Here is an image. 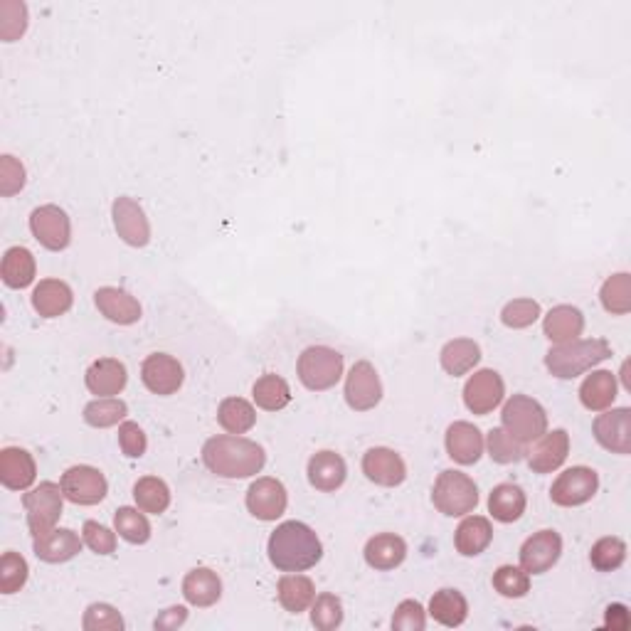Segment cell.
Segmentation results:
<instances>
[{
	"label": "cell",
	"instance_id": "obj_1",
	"mask_svg": "<svg viewBox=\"0 0 631 631\" xmlns=\"http://www.w3.org/2000/svg\"><path fill=\"white\" fill-rule=\"evenodd\" d=\"M203 461L212 474L222 479H249L267 464V454L252 439L240 434H220L205 442Z\"/></svg>",
	"mask_w": 631,
	"mask_h": 631
},
{
	"label": "cell",
	"instance_id": "obj_2",
	"mask_svg": "<svg viewBox=\"0 0 631 631\" xmlns=\"http://www.w3.org/2000/svg\"><path fill=\"white\" fill-rule=\"evenodd\" d=\"M267 553L281 572H304L323 558V545L306 523L286 521L269 535Z\"/></svg>",
	"mask_w": 631,
	"mask_h": 631
},
{
	"label": "cell",
	"instance_id": "obj_3",
	"mask_svg": "<svg viewBox=\"0 0 631 631\" xmlns=\"http://www.w3.org/2000/svg\"><path fill=\"white\" fill-rule=\"evenodd\" d=\"M612 358V346L604 338H590V341H570L550 348L545 355V365L550 373L560 380H572L577 375L587 373L590 368Z\"/></svg>",
	"mask_w": 631,
	"mask_h": 631
},
{
	"label": "cell",
	"instance_id": "obj_4",
	"mask_svg": "<svg viewBox=\"0 0 631 631\" xmlns=\"http://www.w3.org/2000/svg\"><path fill=\"white\" fill-rule=\"evenodd\" d=\"M503 429L521 444H530L548 432V415L543 405L528 395H513L503 405Z\"/></svg>",
	"mask_w": 631,
	"mask_h": 631
},
{
	"label": "cell",
	"instance_id": "obj_5",
	"mask_svg": "<svg viewBox=\"0 0 631 631\" xmlns=\"http://www.w3.org/2000/svg\"><path fill=\"white\" fill-rule=\"evenodd\" d=\"M432 501L444 516H469L479 503V489H476L474 479L461 471H442L434 484Z\"/></svg>",
	"mask_w": 631,
	"mask_h": 631
},
{
	"label": "cell",
	"instance_id": "obj_6",
	"mask_svg": "<svg viewBox=\"0 0 631 631\" xmlns=\"http://www.w3.org/2000/svg\"><path fill=\"white\" fill-rule=\"evenodd\" d=\"M343 375V355L326 346H311L299 358V380L309 390H331Z\"/></svg>",
	"mask_w": 631,
	"mask_h": 631
},
{
	"label": "cell",
	"instance_id": "obj_7",
	"mask_svg": "<svg viewBox=\"0 0 631 631\" xmlns=\"http://www.w3.org/2000/svg\"><path fill=\"white\" fill-rule=\"evenodd\" d=\"M62 486L52 484V481H45L37 489L28 491L23 496V506L25 513H28V526L30 533L35 535H45L50 533L52 528L57 526L62 516Z\"/></svg>",
	"mask_w": 631,
	"mask_h": 631
},
{
	"label": "cell",
	"instance_id": "obj_8",
	"mask_svg": "<svg viewBox=\"0 0 631 631\" xmlns=\"http://www.w3.org/2000/svg\"><path fill=\"white\" fill-rule=\"evenodd\" d=\"M30 230H33L35 240L45 249H52V252H62V249L70 247V217H67L65 210L57 208V205H42V208L33 210V215H30Z\"/></svg>",
	"mask_w": 631,
	"mask_h": 631
},
{
	"label": "cell",
	"instance_id": "obj_9",
	"mask_svg": "<svg viewBox=\"0 0 631 631\" xmlns=\"http://www.w3.org/2000/svg\"><path fill=\"white\" fill-rule=\"evenodd\" d=\"M599 489V476L597 471L587 469V466H572V469L562 471L555 479L553 489H550V498L553 503H558L562 508L582 506V503L590 501Z\"/></svg>",
	"mask_w": 631,
	"mask_h": 631
},
{
	"label": "cell",
	"instance_id": "obj_10",
	"mask_svg": "<svg viewBox=\"0 0 631 631\" xmlns=\"http://www.w3.org/2000/svg\"><path fill=\"white\" fill-rule=\"evenodd\" d=\"M60 486L67 501L77 503V506H94V503L104 501L106 491H109L104 474L94 466H72L62 474Z\"/></svg>",
	"mask_w": 631,
	"mask_h": 631
},
{
	"label": "cell",
	"instance_id": "obj_11",
	"mask_svg": "<svg viewBox=\"0 0 631 631\" xmlns=\"http://www.w3.org/2000/svg\"><path fill=\"white\" fill-rule=\"evenodd\" d=\"M380 400H383V383L378 378V370L368 360H360L353 365L346 380V402L355 412H368Z\"/></svg>",
	"mask_w": 631,
	"mask_h": 631
},
{
	"label": "cell",
	"instance_id": "obj_12",
	"mask_svg": "<svg viewBox=\"0 0 631 631\" xmlns=\"http://www.w3.org/2000/svg\"><path fill=\"white\" fill-rule=\"evenodd\" d=\"M506 385L496 370H479L464 385V405L474 415H489L503 402Z\"/></svg>",
	"mask_w": 631,
	"mask_h": 631
},
{
	"label": "cell",
	"instance_id": "obj_13",
	"mask_svg": "<svg viewBox=\"0 0 631 631\" xmlns=\"http://www.w3.org/2000/svg\"><path fill=\"white\" fill-rule=\"evenodd\" d=\"M183 378V365L168 353L148 355L141 365V380L153 395H173V392H178L180 385H183Z\"/></svg>",
	"mask_w": 631,
	"mask_h": 631
},
{
	"label": "cell",
	"instance_id": "obj_14",
	"mask_svg": "<svg viewBox=\"0 0 631 631\" xmlns=\"http://www.w3.org/2000/svg\"><path fill=\"white\" fill-rule=\"evenodd\" d=\"M111 217L121 240L131 247H146L151 242V225L146 212L136 200L116 198L111 205Z\"/></svg>",
	"mask_w": 631,
	"mask_h": 631
},
{
	"label": "cell",
	"instance_id": "obj_15",
	"mask_svg": "<svg viewBox=\"0 0 631 631\" xmlns=\"http://www.w3.org/2000/svg\"><path fill=\"white\" fill-rule=\"evenodd\" d=\"M286 503H289V496H286L284 484L269 479V476L254 481L247 491V508L259 521H277L286 511Z\"/></svg>",
	"mask_w": 631,
	"mask_h": 631
},
{
	"label": "cell",
	"instance_id": "obj_16",
	"mask_svg": "<svg viewBox=\"0 0 631 631\" xmlns=\"http://www.w3.org/2000/svg\"><path fill=\"white\" fill-rule=\"evenodd\" d=\"M562 555V538L555 530H540L521 548V567L528 575H543Z\"/></svg>",
	"mask_w": 631,
	"mask_h": 631
},
{
	"label": "cell",
	"instance_id": "obj_17",
	"mask_svg": "<svg viewBox=\"0 0 631 631\" xmlns=\"http://www.w3.org/2000/svg\"><path fill=\"white\" fill-rule=\"evenodd\" d=\"M595 439L607 452L629 454L631 452V412L627 407L604 412L595 420Z\"/></svg>",
	"mask_w": 631,
	"mask_h": 631
},
{
	"label": "cell",
	"instance_id": "obj_18",
	"mask_svg": "<svg viewBox=\"0 0 631 631\" xmlns=\"http://www.w3.org/2000/svg\"><path fill=\"white\" fill-rule=\"evenodd\" d=\"M363 474L378 486H400L407 479V466L402 456L387 447H375L363 456Z\"/></svg>",
	"mask_w": 631,
	"mask_h": 631
},
{
	"label": "cell",
	"instance_id": "obj_19",
	"mask_svg": "<svg viewBox=\"0 0 631 631\" xmlns=\"http://www.w3.org/2000/svg\"><path fill=\"white\" fill-rule=\"evenodd\" d=\"M567 454H570V437L565 429H553V432H545L530 449L528 464L535 474H550L565 464Z\"/></svg>",
	"mask_w": 631,
	"mask_h": 631
},
{
	"label": "cell",
	"instance_id": "obj_20",
	"mask_svg": "<svg viewBox=\"0 0 631 631\" xmlns=\"http://www.w3.org/2000/svg\"><path fill=\"white\" fill-rule=\"evenodd\" d=\"M37 466L33 454L25 449L8 447L0 452V481L10 491H25L33 486Z\"/></svg>",
	"mask_w": 631,
	"mask_h": 631
},
{
	"label": "cell",
	"instance_id": "obj_21",
	"mask_svg": "<svg viewBox=\"0 0 631 631\" xmlns=\"http://www.w3.org/2000/svg\"><path fill=\"white\" fill-rule=\"evenodd\" d=\"M126 380V365L116 358L94 360L84 375L87 390L97 397H116L126 387Z\"/></svg>",
	"mask_w": 631,
	"mask_h": 631
},
{
	"label": "cell",
	"instance_id": "obj_22",
	"mask_svg": "<svg viewBox=\"0 0 631 631\" xmlns=\"http://www.w3.org/2000/svg\"><path fill=\"white\" fill-rule=\"evenodd\" d=\"M94 304L111 323H119V326H131L141 318L139 299H134L129 291L116 289V286H102L94 294Z\"/></svg>",
	"mask_w": 631,
	"mask_h": 631
},
{
	"label": "cell",
	"instance_id": "obj_23",
	"mask_svg": "<svg viewBox=\"0 0 631 631\" xmlns=\"http://www.w3.org/2000/svg\"><path fill=\"white\" fill-rule=\"evenodd\" d=\"M79 553H82V540L70 528H52L50 533L35 538V555L50 565L77 558Z\"/></svg>",
	"mask_w": 631,
	"mask_h": 631
},
{
	"label": "cell",
	"instance_id": "obj_24",
	"mask_svg": "<svg viewBox=\"0 0 631 631\" xmlns=\"http://www.w3.org/2000/svg\"><path fill=\"white\" fill-rule=\"evenodd\" d=\"M447 452L456 464H476L484 454V434L469 422H454L447 429Z\"/></svg>",
	"mask_w": 631,
	"mask_h": 631
},
{
	"label": "cell",
	"instance_id": "obj_25",
	"mask_svg": "<svg viewBox=\"0 0 631 631\" xmlns=\"http://www.w3.org/2000/svg\"><path fill=\"white\" fill-rule=\"evenodd\" d=\"M72 289L60 279H42L33 291V309L42 318H57L72 309Z\"/></svg>",
	"mask_w": 631,
	"mask_h": 631
},
{
	"label": "cell",
	"instance_id": "obj_26",
	"mask_svg": "<svg viewBox=\"0 0 631 631\" xmlns=\"http://www.w3.org/2000/svg\"><path fill=\"white\" fill-rule=\"evenodd\" d=\"M346 461L336 452H318L309 461V481L318 491H336L346 481Z\"/></svg>",
	"mask_w": 631,
	"mask_h": 631
},
{
	"label": "cell",
	"instance_id": "obj_27",
	"mask_svg": "<svg viewBox=\"0 0 631 631\" xmlns=\"http://www.w3.org/2000/svg\"><path fill=\"white\" fill-rule=\"evenodd\" d=\"M407 558V545L400 535L380 533L365 545V562L375 570H395Z\"/></svg>",
	"mask_w": 631,
	"mask_h": 631
},
{
	"label": "cell",
	"instance_id": "obj_28",
	"mask_svg": "<svg viewBox=\"0 0 631 631\" xmlns=\"http://www.w3.org/2000/svg\"><path fill=\"white\" fill-rule=\"evenodd\" d=\"M493 540V528L489 518L484 516H469L461 521V526L456 528L454 543L464 558H476V555L484 553Z\"/></svg>",
	"mask_w": 631,
	"mask_h": 631
},
{
	"label": "cell",
	"instance_id": "obj_29",
	"mask_svg": "<svg viewBox=\"0 0 631 631\" xmlns=\"http://www.w3.org/2000/svg\"><path fill=\"white\" fill-rule=\"evenodd\" d=\"M183 595L193 607H212L222 597V582L208 567H195L185 575Z\"/></svg>",
	"mask_w": 631,
	"mask_h": 631
},
{
	"label": "cell",
	"instance_id": "obj_30",
	"mask_svg": "<svg viewBox=\"0 0 631 631\" xmlns=\"http://www.w3.org/2000/svg\"><path fill=\"white\" fill-rule=\"evenodd\" d=\"M582 328H585V316H582V311L567 304L555 306V309L550 311L543 321L545 336H548L553 343H558V346L560 343L577 341Z\"/></svg>",
	"mask_w": 631,
	"mask_h": 631
},
{
	"label": "cell",
	"instance_id": "obj_31",
	"mask_svg": "<svg viewBox=\"0 0 631 631\" xmlns=\"http://www.w3.org/2000/svg\"><path fill=\"white\" fill-rule=\"evenodd\" d=\"M580 400L592 412L607 410L617 400V378L609 370H597V373L587 375L580 387Z\"/></svg>",
	"mask_w": 631,
	"mask_h": 631
},
{
	"label": "cell",
	"instance_id": "obj_32",
	"mask_svg": "<svg viewBox=\"0 0 631 631\" xmlns=\"http://www.w3.org/2000/svg\"><path fill=\"white\" fill-rule=\"evenodd\" d=\"M277 595H279V602L281 607L286 609V612L291 614H301L304 609H309L311 604H314L316 599V587L314 582L309 580L306 575H284L279 580V587H277Z\"/></svg>",
	"mask_w": 631,
	"mask_h": 631
},
{
	"label": "cell",
	"instance_id": "obj_33",
	"mask_svg": "<svg viewBox=\"0 0 631 631\" xmlns=\"http://www.w3.org/2000/svg\"><path fill=\"white\" fill-rule=\"evenodd\" d=\"M0 274H3L5 286H10V289H25V286H30L35 279L33 252L25 247H10L3 257Z\"/></svg>",
	"mask_w": 631,
	"mask_h": 631
},
{
	"label": "cell",
	"instance_id": "obj_34",
	"mask_svg": "<svg viewBox=\"0 0 631 631\" xmlns=\"http://www.w3.org/2000/svg\"><path fill=\"white\" fill-rule=\"evenodd\" d=\"M489 511L498 523H513L526 513V493L521 486L501 484L491 491Z\"/></svg>",
	"mask_w": 631,
	"mask_h": 631
},
{
	"label": "cell",
	"instance_id": "obj_35",
	"mask_svg": "<svg viewBox=\"0 0 631 631\" xmlns=\"http://www.w3.org/2000/svg\"><path fill=\"white\" fill-rule=\"evenodd\" d=\"M439 360H442V368L449 375L459 378V375H466L469 370H474V365L481 360V348L474 341H469V338H456V341H449L442 348Z\"/></svg>",
	"mask_w": 631,
	"mask_h": 631
},
{
	"label": "cell",
	"instance_id": "obj_36",
	"mask_svg": "<svg viewBox=\"0 0 631 631\" xmlns=\"http://www.w3.org/2000/svg\"><path fill=\"white\" fill-rule=\"evenodd\" d=\"M429 614L437 619L444 627H459L466 622V614H469V604L461 592L456 590H439L434 592L432 602H429Z\"/></svg>",
	"mask_w": 631,
	"mask_h": 631
},
{
	"label": "cell",
	"instance_id": "obj_37",
	"mask_svg": "<svg viewBox=\"0 0 631 631\" xmlns=\"http://www.w3.org/2000/svg\"><path fill=\"white\" fill-rule=\"evenodd\" d=\"M134 498L139 503L143 513H153V516H161L171 506V489L163 479L158 476H143L136 481L134 486Z\"/></svg>",
	"mask_w": 631,
	"mask_h": 631
},
{
	"label": "cell",
	"instance_id": "obj_38",
	"mask_svg": "<svg viewBox=\"0 0 631 631\" xmlns=\"http://www.w3.org/2000/svg\"><path fill=\"white\" fill-rule=\"evenodd\" d=\"M217 422H220L225 432L245 434L257 422V412L242 397H227V400H222L220 410H217Z\"/></svg>",
	"mask_w": 631,
	"mask_h": 631
},
{
	"label": "cell",
	"instance_id": "obj_39",
	"mask_svg": "<svg viewBox=\"0 0 631 631\" xmlns=\"http://www.w3.org/2000/svg\"><path fill=\"white\" fill-rule=\"evenodd\" d=\"M252 397H254V402H257V407H262V410L279 412L291 402V390L284 378L267 373L254 383Z\"/></svg>",
	"mask_w": 631,
	"mask_h": 631
},
{
	"label": "cell",
	"instance_id": "obj_40",
	"mask_svg": "<svg viewBox=\"0 0 631 631\" xmlns=\"http://www.w3.org/2000/svg\"><path fill=\"white\" fill-rule=\"evenodd\" d=\"M126 415H129V407H126V402L116 400V397H97V400H92L84 407V422L97 429L114 427Z\"/></svg>",
	"mask_w": 631,
	"mask_h": 631
},
{
	"label": "cell",
	"instance_id": "obj_41",
	"mask_svg": "<svg viewBox=\"0 0 631 631\" xmlns=\"http://www.w3.org/2000/svg\"><path fill=\"white\" fill-rule=\"evenodd\" d=\"M602 306L614 316H624L631 311V277L627 272L614 274L604 281L602 291H599Z\"/></svg>",
	"mask_w": 631,
	"mask_h": 631
},
{
	"label": "cell",
	"instance_id": "obj_42",
	"mask_svg": "<svg viewBox=\"0 0 631 631\" xmlns=\"http://www.w3.org/2000/svg\"><path fill=\"white\" fill-rule=\"evenodd\" d=\"M114 526L116 533L131 545H143L151 538V523H148V518L143 516V511H139V508H119L114 516Z\"/></svg>",
	"mask_w": 631,
	"mask_h": 631
},
{
	"label": "cell",
	"instance_id": "obj_43",
	"mask_svg": "<svg viewBox=\"0 0 631 631\" xmlns=\"http://www.w3.org/2000/svg\"><path fill=\"white\" fill-rule=\"evenodd\" d=\"M493 587H496L498 595H503L508 599L526 597L530 590V577L523 567L503 565L493 572Z\"/></svg>",
	"mask_w": 631,
	"mask_h": 631
},
{
	"label": "cell",
	"instance_id": "obj_44",
	"mask_svg": "<svg viewBox=\"0 0 631 631\" xmlns=\"http://www.w3.org/2000/svg\"><path fill=\"white\" fill-rule=\"evenodd\" d=\"M590 560L599 572L617 570V567H622L624 560H627V545L619 538L597 540L595 548H592L590 553Z\"/></svg>",
	"mask_w": 631,
	"mask_h": 631
},
{
	"label": "cell",
	"instance_id": "obj_45",
	"mask_svg": "<svg viewBox=\"0 0 631 631\" xmlns=\"http://www.w3.org/2000/svg\"><path fill=\"white\" fill-rule=\"evenodd\" d=\"M489 454L493 461H498V464H516V461L523 459L526 449H523V444L518 442L516 437H511L506 429L496 427L489 432Z\"/></svg>",
	"mask_w": 631,
	"mask_h": 631
},
{
	"label": "cell",
	"instance_id": "obj_46",
	"mask_svg": "<svg viewBox=\"0 0 631 631\" xmlns=\"http://www.w3.org/2000/svg\"><path fill=\"white\" fill-rule=\"evenodd\" d=\"M28 582V562L18 553H5L0 560V592L15 595Z\"/></svg>",
	"mask_w": 631,
	"mask_h": 631
},
{
	"label": "cell",
	"instance_id": "obj_47",
	"mask_svg": "<svg viewBox=\"0 0 631 631\" xmlns=\"http://www.w3.org/2000/svg\"><path fill=\"white\" fill-rule=\"evenodd\" d=\"M311 622L316 629L333 631L343 624V604L336 595L316 597L314 609H311Z\"/></svg>",
	"mask_w": 631,
	"mask_h": 631
},
{
	"label": "cell",
	"instance_id": "obj_48",
	"mask_svg": "<svg viewBox=\"0 0 631 631\" xmlns=\"http://www.w3.org/2000/svg\"><path fill=\"white\" fill-rule=\"evenodd\" d=\"M540 318V304L533 299H516L503 306L501 321L508 328H528Z\"/></svg>",
	"mask_w": 631,
	"mask_h": 631
},
{
	"label": "cell",
	"instance_id": "obj_49",
	"mask_svg": "<svg viewBox=\"0 0 631 631\" xmlns=\"http://www.w3.org/2000/svg\"><path fill=\"white\" fill-rule=\"evenodd\" d=\"M82 627L87 631H121L124 629V619L111 604L99 602L87 609Z\"/></svg>",
	"mask_w": 631,
	"mask_h": 631
},
{
	"label": "cell",
	"instance_id": "obj_50",
	"mask_svg": "<svg viewBox=\"0 0 631 631\" xmlns=\"http://www.w3.org/2000/svg\"><path fill=\"white\" fill-rule=\"evenodd\" d=\"M427 627V617H424V609L415 599H405L400 607L395 609V617H392V629L400 631H422Z\"/></svg>",
	"mask_w": 631,
	"mask_h": 631
},
{
	"label": "cell",
	"instance_id": "obj_51",
	"mask_svg": "<svg viewBox=\"0 0 631 631\" xmlns=\"http://www.w3.org/2000/svg\"><path fill=\"white\" fill-rule=\"evenodd\" d=\"M84 543L94 550L97 555H111L116 550V533L102 526L97 521H87L82 528Z\"/></svg>",
	"mask_w": 631,
	"mask_h": 631
},
{
	"label": "cell",
	"instance_id": "obj_52",
	"mask_svg": "<svg viewBox=\"0 0 631 631\" xmlns=\"http://www.w3.org/2000/svg\"><path fill=\"white\" fill-rule=\"evenodd\" d=\"M25 185V168L23 163L15 161L13 156H3L0 158V193L5 198L15 195L18 190H23Z\"/></svg>",
	"mask_w": 631,
	"mask_h": 631
},
{
	"label": "cell",
	"instance_id": "obj_53",
	"mask_svg": "<svg viewBox=\"0 0 631 631\" xmlns=\"http://www.w3.org/2000/svg\"><path fill=\"white\" fill-rule=\"evenodd\" d=\"M119 444H121V452L131 459H139V456L146 454V434L136 422H124L119 427Z\"/></svg>",
	"mask_w": 631,
	"mask_h": 631
},
{
	"label": "cell",
	"instance_id": "obj_54",
	"mask_svg": "<svg viewBox=\"0 0 631 631\" xmlns=\"http://www.w3.org/2000/svg\"><path fill=\"white\" fill-rule=\"evenodd\" d=\"M185 619H188L185 607H173L168 609V612H163V617L156 619V629H176L185 622Z\"/></svg>",
	"mask_w": 631,
	"mask_h": 631
},
{
	"label": "cell",
	"instance_id": "obj_55",
	"mask_svg": "<svg viewBox=\"0 0 631 631\" xmlns=\"http://www.w3.org/2000/svg\"><path fill=\"white\" fill-rule=\"evenodd\" d=\"M604 624L612 629H629V612L624 604H612V607L607 609V619H604Z\"/></svg>",
	"mask_w": 631,
	"mask_h": 631
}]
</instances>
